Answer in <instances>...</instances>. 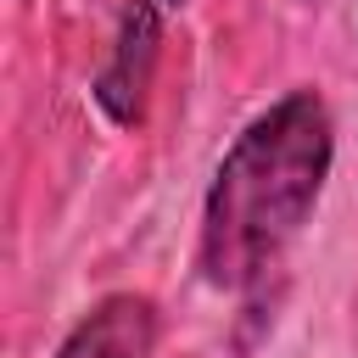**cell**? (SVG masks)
Segmentation results:
<instances>
[{
    "instance_id": "cell-1",
    "label": "cell",
    "mask_w": 358,
    "mask_h": 358,
    "mask_svg": "<svg viewBox=\"0 0 358 358\" xmlns=\"http://www.w3.org/2000/svg\"><path fill=\"white\" fill-rule=\"evenodd\" d=\"M330 162H336V123L319 90H291L268 112H257L213 168L196 241L201 280L235 296L257 291L280 268L291 241L308 229Z\"/></svg>"
},
{
    "instance_id": "cell-2",
    "label": "cell",
    "mask_w": 358,
    "mask_h": 358,
    "mask_svg": "<svg viewBox=\"0 0 358 358\" xmlns=\"http://www.w3.org/2000/svg\"><path fill=\"white\" fill-rule=\"evenodd\" d=\"M157 56H162V0H129L117 17V39L106 67L95 73V106L117 123V129H140L145 123V101H151V78H157Z\"/></svg>"
},
{
    "instance_id": "cell-3",
    "label": "cell",
    "mask_w": 358,
    "mask_h": 358,
    "mask_svg": "<svg viewBox=\"0 0 358 358\" xmlns=\"http://www.w3.org/2000/svg\"><path fill=\"white\" fill-rule=\"evenodd\" d=\"M157 352V308L140 291L101 296L56 347V358H151Z\"/></svg>"
},
{
    "instance_id": "cell-4",
    "label": "cell",
    "mask_w": 358,
    "mask_h": 358,
    "mask_svg": "<svg viewBox=\"0 0 358 358\" xmlns=\"http://www.w3.org/2000/svg\"><path fill=\"white\" fill-rule=\"evenodd\" d=\"M162 6H185V0H162Z\"/></svg>"
}]
</instances>
